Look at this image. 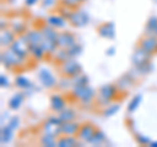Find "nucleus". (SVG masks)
<instances>
[{"instance_id": "nucleus-24", "label": "nucleus", "mask_w": 157, "mask_h": 147, "mask_svg": "<svg viewBox=\"0 0 157 147\" xmlns=\"http://www.w3.org/2000/svg\"><path fill=\"white\" fill-rule=\"evenodd\" d=\"M14 84H16V87L20 88V89H25V91L33 88V83L29 80L26 76H22V75L16 76V79H14Z\"/></svg>"}, {"instance_id": "nucleus-1", "label": "nucleus", "mask_w": 157, "mask_h": 147, "mask_svg": "<svg viewBox=\"0 0 157 147\" xmlns=\"http://www.w3.org/2000/svg\"><path fill=\"white\" fill-rule=\"evenodd\" d=\"M0 59H2V65L6 67L7 70H14V68H20L25 65V58L20 57L11 47H8L7 50H4L2 53Z\"/></svg>"}, {"instance_id": "nucleus-9", "label": "nucleus", "mask_w": 157, "mask_h": 147, "mask_svg": "<svg viewBox=\"0 0 157 147\" xmlns=\"http://www.w3.org/2000/svg\"><path fill=\"white\" fill-rule=\"evenodd\" d=\"M38 79L39 81L42 83V85L45 88H55L58 85V81H56V77L52 75V72L47 68H41L38 71Z\"/></svg>"}, {"instance_id": "nucleus-3", "label": "nucleus", "mask_w": 157, "mask_h": 147, "mask_svg": "<svg viewBox=\"0 0 157 147\" xmlns=\"http://www.w3.org/2000/svg\"><path fill=\"white\" fill-rule=\"evenodd\" d=\"M59 70H60L63 76H67V77H71L72 79V77H75L76 75L82 72V67L75 58H70V59H67L66 62L60 63Z\"/></svg>"}, {"instance_id": "nucleus-47", "label": "nucleus", "mask_w": 157, "mask_h": 147, "mask_svg": "<svg viewBox=\"0 0 157 147\" xmlns=\"http://www.w3.org/2000/svg\"><path fill=\"white\" fill-rule=\"evenodd\" d=\"M149 146L151 147H157V141H151L149 142Z\"/></svg>"}, {"instance_id": "nucleus-34", "label": "nucleus", "mask_w": 157, "mask_h": 147, "mask_svg": "<svg viewBox=\"0 0 157 147\" xmlns=\"http://www.w3.org/2000/svg\"><path fill=\"white\" fill-rule=\"evenodd\" d=\"M72 84L73 85H86V84H89V77L81 72L78 75H76L75 77H72Z\"/></svg>"}, {"instance_id": "nucleus-38", "label": "nucleus", "mask_w": 157, "mask_h": 147, "mask_svg": "<svg viewBox=\"0 0 157 147\" xmlns=\"http://www.w3.org/2000/svg\"><path fill=\"white\" fill-rule=\"evenodd\" d=\"M60 3H62V6H64V7H68V8H71V9H76L80 7V2H77V0H60Z\"/></svg>"}, {"instance_id": "nucleus-15", "label": "nucleus", "mask_w": 157, "mask_h": 147, "mask_svg": "<svg viewBox=\"0 0 157 147\" xmlns=\"http://www.w3.org/2000/svg\"><path fill=\"white\" fill-rule=\"evenodd\" d=\"M66 106H67V101L62 95H52L50 97V108H51V110L59 113V112H62L63 109H66Z\"/></svg>"}, {"instance_id": "nucleus-11", "label": "nucleus", "mask_w": 157, "mask_h": 147, "mask_svg": "<svg viewBox=\"0 0 157 147\" xmlns=\"http://www.w3.org/2000/svg\"><path fill=\"white\" fill-rule=\"evenodd\" d=\"M139 46H141L144 50H147L152 55H155V54H157V36H155V34L147 36L145 34L144 37L140 38Z\"/></svg>"}, {"instance_id": "nucleus-36", "label": "nucleus", "mask_w": 157, "mask_h": 147, "mask_svg": "<svg viewBox=\"0 0 157 147\" xmlns=\"http://www.w3.org/2000/svg\"><path fill=\"white\" fill-rule=\"evenodd\" d=\"M67 51H68V55H70V58H76V57L80 55V53H81V46L77 45V43H75L73 46L68 47Z\"/></svg>"}, {"instance_id": "nucleus-49", "label": "nucleus", "mask_w": 157, "mask_h": 147, "mask_svg": "<svg viewBox=\"0 0 157 147\" xmlns=\"http://www.w3.org/2000/svg\"><path fill=\"white\" fill-rule=\"evenodd\" d=\"M8 2H9V3H13V2H14V0H8Z\"/></svg>"}, {"instance_id": "nucleus-23", "label": "nucleus", "mask_w": 157, "mask_h": 147, "mask_svg": "<svg viewBox=\"0 0 157 147\" xmlns=\"http://www.w3.org/2000/svg\"><path fill=\"white\" fill-rule=\"evenodd\" d=\"M41 46H42L43 50H45L46 54H54L59 49L58 42L54 41V40H48V38H43Z\"/></svg>"}, {"instance_id": "nucleus-50", "label": "nucleus", "mask_w": 157, "mask_h": 147, "mask_svg": "<svg viewBox=\"0 0 157 147\" xmlns=\"http://www.w3.org/2000/svg\"><path fill=\"white\" fill-rule=\"evenodd\" d=\"M155 36H157V30H156V33H155Z\"/></svg>"}, {"instance_id": "nucleus-45", "label": "nucleus", "mask_w": 157, "mask_h": 147, "mask_svg": "<svg viewBox=\"0 0 157 147\" xmlns=\"http://www.w3.org/2000/svg\"><path fill=\"white\" fill-rule=\"evenodd\" d=\"M0 24H2V25H0V28H2V30H4V29H7V26H8V21L6 20V18H2V20H0Z\"/></svg>"}, {"instance_id": "nucleus-10", "label": "nucleus", "mask_w": 157, "mask_h": 147, "mask_svg": "<svg viewBox=\"0 0 157 147\" xmlns=\"http://www.w3.org/2000/svg\"><path fill=\"white\" fill-rule=\"evenodd\" d=\"M97 130V127L90 124V122H86V124H82L80 126V130H78V134H77V138L80 139L81 142H84V143H89L92 137L94 135Z\"/></svg>"}, {"instance_id": "nucleus-18", "label": "nucleus", "mask_w": 157, "mask_h": 147, "mask_svg": "<svg viewBox=\"0 0 157 147\" xmlns=\"http://www.w3.org/2000/svg\"><path fill=\"white\" fill-rule=\"evenodd\" d=\"M80 124H77L75 121L70 122H63L62 124V134L64 135H77L78 130H80Z\"/></svg>"}, {"instance_id": "nucleus-4", "label": "nucleus", "mask_w": 157, "mask_h": 147, "mask_svg": "<svg viewBox=\"0 0 157 147\" xmlns=\"http://www.w3.org/2000/svg\"><path fill=\"white\" fill-rule=\"evenodd\" d=\"M72 96L75 97L76 100L84 102V104H88L93 99H94V91L89 87V84L86 85H73V89H72Z\"/></svg>"}, {"instance_id": "nucleus-28", "label": "nucleus", "mask_w": 157, "mask_h": 147, "mask_svg": "<svg viewBox=\"0 0 157 147\" xmlns=\"http://www.w3.org/2000/svg\"><path fill=\"white\" fill-rule=\"evenodd\" d=\"M42 146H46V147H56L58 146V138L56 137H52L50 134H45L41 137V139H39Z\"/></svg>"}, {"instance_id": "nucleus-19", "label": "nucleus", "mask_w": 157, "mask_h": 147, "mask_svg": "<svg viewBox=\"0 0 157 147\" xmlns=\"http://www.w3.org/2000/svg\"><path fill=\"white\" fill-rule=\"evenodd\" d=\"M134 81H135V80H134V77L131 76V74H126V75L121 76L119 79H118V81H117V87H118V89H119V91L126 92V91H128L130 88L132 87Z\"/></svg>"}, {"instance_id": "nucleus-26", "label": "nucleus", "mask_w": 157, "mask_h": 147, "mask_svg": "<svg viewBox=\"0 0 157 147\" xmlns=\"http://www.w3.org/2000/svg\"><path fill=\"white\" fill-rule=\"evenodd\" d=\"M58 117L62 120V122H70V121H75L76 113H75V110L70 109V108H66V109H63L62 112H59Z\"/></svg>"}, {"instance_id": "nucleus-46", "label": "nucleus", "mask_w": 157, "mask_h": 147, "mask_svg": "<svg viewBox=\"0 0 157 147\" xmlns=\"http://www.w3.org/2000/svg\"><path fill=\"white\" fill-rule=\"evenodd\" d=\"M114 50H115L114 47H111V49H107L106 54H107V55H113V54H114Z\"/></svg>"}, {"instance_id": "nucleus-17", "label": "nucleus", "mask_w": 157, "mask_h": 147, "mask_svg": "<svg viewBox=\"0 0 157 147\" xmlns=\"http://www.w3.org/2000/svg\"><path fill=\"white\" fill-rule=\"evenodd\" d=\"M46 22L55 29H63L66 26L67 20L62 16V14H50V16L46 17Z\"/></svg>"}, {"instance_id": "nucleus-12", "label": "nucleus", "mask_w": 157, "mask_h": 147, "mask_svg": "<svg viewBox=\"0 0 157 147\" xmlns=\"http://www.w3.org/2000/svg\"><path fill=\"white\" fill-rule=\"evenodd\" d=\"M76 42V36L73 33L71 32H59L58 34V45L59 47H63V49H68V47H71L73 46Z\"/></svg>"}, {"instance_id": "nucleus-22", "label": "nucleus", "mask_w": 157, "mask_h": 147, "mask_svg": "<svg viewBox=\"0 0 157 147\" xmlns=\"http://www.w3.org/2000/svg\"><path fill=\"white\" fill-rule=\"evenodd\" d=\"M13 129L9 127L7 124L2 126V131H0V142L2 145H7L13 139Z\"/></svg>"}, {"instance_id": "nucleus-35", "label": "nucleus", "mask_w": 157, "mask_h": 147, "mask_svg": "<svg viewBox=\"0 0 157 147\" xmlns=\"http://www.w3.org/2000/svg\"><path fill=\"white\" fill-rule=\"evenodd\" d=\"M134 68L139 75H148V74L152 72V70H153V66H152V62H148V63H144V65L134 67Z\"/></svg>"}, {"instance_id": "nucleus-40", "label": "nucleus", "mask_w": 157, "mask_h": 147, "mask_svg": "<svg viewBox=\"0 0 157 147\" xmlns=\"http://www.w3.org/2000/svg\"><path fill=\"white\" fill-rule=\"evenodd\" d=\"M135 139H136V142H137V145H141V146H147V145H149V142H151V139L148 138V137H145V135H143V134H135Z\"/></svg>"}, {"instance_id": "nucleus-41", "label": "nucleus", "mask_w": 157, "mask_h": 147, "mask_svg": "<svg viewBox=\"0 0 157 147\" xmlns=\"http://www.w3.org/2000/svg\"><path fill=\"white\" fill-rule=\"evenodd\" d=\"M7 125H8L9 127H12L13 130H16V129H18V125H20V118H18L17 116H13V117H11V118L8 120Z\"/></svg>"}, {"instance_id": "nucleus-8", "label": "nucleus", "mask_w": 157, "mask_h": 147, "mask_svg": "<svg viewBox=\"0 0 157 147\" xmlns=\"http://www.w3.org/2000/svg\"><path fill=\"white\" fill-rule=\"evenodd\" d=\"M11 49L16 54H18L20 57L25 58V59L28 58V55H30V45H29L25 38L21 36H18V38L14 40V42L11 45Z\"/></svg>"}, {"instance_id": "nucleus-42", "label": "nucleus", "mask_w": 157, "mask_h": 147, "mask_svg": "<svg viewBox=\"0 0 157 147\" xmlns=\"http://www.w3.org/2000/svg\"><path fill=\"white\" fill-rule=\"evenodd\" d=\"M56 4V0H42V7L43 8H51Z\"/></svg>"}, {"instance_id": "nucleus-33", "label": "nucleus", "mask_w": 157, "mask_h": 147, "mask_svg": "<svg viewBox=\"0 0 157 147\" xmlns=\"http://www.w3.org/2000/svg\"><path fill=\"white\" fill-rule=\"evenodd\" d=\"M106 141V137H105V134L102 133L101 130H96V133H94V135L92 137V139H90V142L89 143L90 145H94V146H100V145H102L104 142Z\"/></svg>"}, {"instance_id": "nucleus-37", "label": "nucleus", "mask_w": 157, "mask_h": 147, "mask_svg": "<svg viewBox=\"0 0 157 147\" xmlns=\"http://www.w3.org/2000/svg\"><path fill=\"white\" fill-rule=\"evenodd\" d=\"M119 104H110L109 106H107V109L104 112V114L106 117H110V116H114L118 110H119Z\"/></svg>"}, {"instance_id": "nucleus-2", "label": "nucleus", "mask_w": 157, "mask_h": 147, "mask_svg": "<svg viewBox=\"0 0 157 147\" xmlns=\"http://www.w3.org/2000/svg\"><path fill=\"white\" fill-rule=\"evenodd\" d=\"M118 89L117 84H104L100 91H98V101L104 105H110V102L118 97Z\"/></svg>"}, {"instance_id": "nucleus-48", "label": "nucleus", "mask_w": 157, "mask_h": 147, "mask_svg": "<svg viewBox=\"0 0 157 147\" xmlns=\"http://www.w3.org/2000/svg\"><path fill=\"white\" fill-rule=\"evenodd\" d=\"M77 2H80V3H84V2H86V0H77Z\"/></svg>"}, {"instance_id": "nucleus-32", "label": "nucleus", "mask_w": 157, "mask_h": 147, "mask_svg": "<svg viewBox=\"0 0 157 147\" xmlns=\"http://www.w3.org/2000/svg\"><path fill=\"white\" fill-rule=\"evenodd\" d=\"M30 55L36 59H42L46 55V53L41 45H30Z\"/></svg>"}, {"instance_id": "nucleus-39", "label": "nucleus", "mask_w": 157, "mask_h": 147, "mask_svg": "<svg viewBox=\"0 0 157 147\" xmlns=\"http://www.w3.org/2000/svg\"><path fill=\"white\" fill-rule=\"evenodd\" d=\"M73 11H75V9H71V8H68V7L62 6L60 8H59V14H62V16L64 17L66 20H70V17L72 16V12Z\"/></svg>"}, {"instance_id": "nucleus-29", "label": "nucleus", "mask_w": 157, "mask_h": 147, "mask_svg": "<svg viewBox=\"0 0 157 147\" xmlns=\"http://www.w3.org/2000/svg\"><path fill=\"white\" fill-rule=\"evenodd\" d=\"M156 30H157V16H151L145 24V34L151 36V34H155Z\"/></svg>"}, {"instance_id": "nucleus-25", "label": "nucleus", "mask_w": 157, "mask_h": 147, "mask_svg": "<svg viewBox=\"0 0 157 147\" xmlns=\"http://www.w3.org/2000/svg\"><path fill=\"white\" fill-rule=\"evenodd\" d=\"M41 30L43 33V36H45V38H48V40H54V41L58 42V34H59V32L56 30L55 28H52V26H50L47 24V25H43L41 28Z\"/></svg>"}, {"instance_id": "nucleus-14", "label": "nucleus", "mask_w": 157, "mask_h": 147, "mask_svg": "<svg viewBox=\"0 0 157 147\" xmlns=\"http://www.w3.org/2000/svg\"><path fill=\"white\" fill-rule=\"evenodd\" d=\"M21 37L25 38L29 45H41L42 41H43V38H45V36H43V33H42L41 29H33V30H28L25 34H22Z\"/></svg>"}, {"instance_id": "nucleus-27", "label": "nucleus", "mask_w": 157, "mask_h": 147, "mask_svg": "<svg viewBox=\"0 0 157 147\" xmlns=\"http://www.w3.org/2000/svg\"><path fill=\"white\" fill-rule=\"evenodd\" d=\"M11 28L12 30L18 34V36H22V34H25L28 30H26V24L22 20H14L11 22Z\"/></svg>"}, {"instance_id": "nucleus-6", "label": "nucleus", "mask_w": 157, "mask_h": 147, "mask_svg": "<svg viewBox=\"0 0 157 147\" xmlns=\"http://www.w3.org/2000/svg\"><path fill=\"white\" fill-rule=\"evenodd\" d=\"M152 61V54H149L147 50H144L141 46L137 45L135 47L134 53H132V57H131V62H132V66L137 67V66H141L144 63H148Z\"/></svg>"}, {"instance_id": "nucleus-5", "label": "nucleus", "mask_w": 157, "mask_h": 147, "mask_svg": "<svg viewBox=\"0 0 157 147\" xmlns=\"http://www.w3.org/2000/svg\"><path fill=\"white\" fill-rule=\"evenodd\" d=\"M62 124L63 122L58 116L56 117H48L42 125L43 133L59 138V137L62 135Z\"/></svg>"}, {"instance_id": "nucleus-43", "label": "nucleus", "mask_w": 157, "mask_h": 147, "mask_svg": "<svg viewBox=\"0 0 157 147\" xmlns=\"http://www.w3.org/2000/svg\"><path fill=\"white\" fill-rule=\"evenodd\" d=\"M0 85H2L3 88L4 87H9V80H8V77L6 76V75H4V74H3V75H0Z\"/></svg>"}, {"instance_id": "nucleus-7", "label": "nucleus", "mask_w": 157, "mask_h": 147, "mask_svg": "<svg viewBox=\"0 0 157 147\" xmlns=\"http://www.w3.org/2000/svg\"><path fill=\"white\" fill-rule=\"evenodd\" d=\"M68 22L75 28H82L88 25V22H89V14L84 9H75L72 12V16L70 17Z\"/></svg>"}, {"instance_id": "nucleus-16", "label": "nucleus", "mask_w": 157, "mask_h": 147, "mask_svg": "<svg viewBox=\"0 0 157 147\" xmlns=\"http://www.w3.org/2000/svg\"><path fill=\"white\" fill-rule=\"evenodd\" d=\"M14 40H16V33H14L12 29L11 30H9V29L2 30V34H0V45H2L3 49L11 47V45L14 42Z\"/></svg>"}, {"instance_id": "nucleus-20", "label": "nucleus", "mask_w": 157, "mask_h": 147, "mask_svg": "<svg viewBox=\"0 0 157 147\" xmlns=\"http://www.w3.org/2000/svg\"><path fill=\"white\" fill-rule=\"evenodd\" d=\"M78 139L75 138V135H64L62 134L58 138V147H75L78 146Z\"/></svg>"}, {"instance_id": "nucleus-31", "label": "nucleus", "mask_w": 157, "mask_h": 147, "mask_svg": "<svg viewBox=\"0 0 157 147\" xmlns=\"http://www.w3.org/2000/svg\"><path fill=\"white\" fill-rule=\"evenodd\" d=\"M141 101H143V96H141V95H136V96L132 97V100L130 101L128 106H127V110H128V113H134L137 108L140 106Z\"/></svg>"}, {"instance_id": "nucleus-13", "label": "nucleus", "mask_w": 157, "mask_h": 147, "mask_svg": "<svg viewBox=\"0 0 157 147\" xmlns=\"http://www.w3.org/2000/svg\"><path fill=\"white\" fill-rule=\"evenodd\" d=\"M97 33L100 37L106 40H114L115 38V26L113 22H104L97 26Z\"/></svg>"}, {"instance_id": "nucleus-44", "label": "nucleus", "mask_w": 157, "mask_h": 147, "mask_svg": "<svg viewBox=\"0 0 157 147\" xmlns=\"http://www.w3.org/2000/svg\"><path fill=\"white\" fill-rule=\"evenodd\" d=\"M39 2V0H25V6L26 7H33Z\"/></svg>"}, {"instance_id": "nucleus-30", "label": "nucleus", "mask_w": 157, "mask_h": 147, "mask_svg": "<svg viewBox=\"0 0 157 147\" xmlns=\"http://www.w3.org/2000/svg\"><path fill=\"white\" fill-rule=\"evenodd\" d=\"M54 58H55V61L60 65V63L63 62H66L67 59H70V55H68V51H67V49H63V47H59L58 50L52 54Z\"/></svg>"}, {"instance_id": "nucleus-21", "label": "nucleus", "mask_w": 157, "mask_h": 147, "mask_svg": "<svg viewBox=\"0 0 157 147\" xmlns=\"http://www.w3.org/2000/svg\"><path fill=\"white\" fill-rule=\"evenodd\" d=\"M24 100H25V93H24V92H17V93H14L8 101L9 109H12V110L20 109V106H21Z\"/></svg>"}]
</instances>
